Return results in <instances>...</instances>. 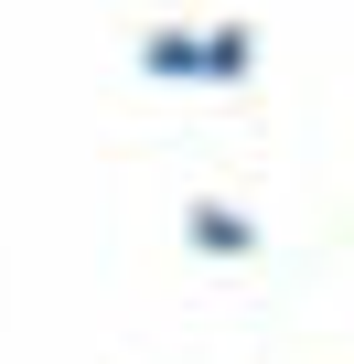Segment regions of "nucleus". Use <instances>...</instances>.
Masks as SVG:
<instances>
[{
	"instance_id": "obj_2",
	"label": "nucleus",
	"mask_w": 354,
	"mask_h": 364,
	"mask_svg": "<svg viewBox=\"0 0 354 364\" xmlns=\"http://www.w3.org/2000/svg\"><path fill=\"white\" fill-rule=\"evenodd\" d=\"M183 225H194V247H204V257H247V247H258V225H247L236 204H194Z\"/></svg>"
},
{
	"instance_id": "obj_3",
	"label": "nucleus",
	"mask_w": 354,
	"mask_h": 364,
	"mask_svg": "<svg viewBox=\"0 0 354 364\" xmlns=\"http://www.w3.org/2000/svg\"><path fill=\"white\" fill-rule=\"evenodd\" d=\"M247 65H258V33H247V22H215V33H204V86H236Z\"/></svg>"
},
{
	"instance_id": "obj_1",
	"label": "nucleus",
	"mask_w": 354,
	"mask_h": 364,
	"mask_svg": "<svg viewBox=\"0 0 354 364\" xmlns=\"http://www.w3.org/2000/svg\"><path fill=\"white\" fill-rule=\"evenodd\" d=\"M140 75H150V86H204V33L161 22V33L140 43Z\"/></svg>"
}]
</instances>
